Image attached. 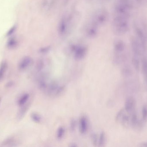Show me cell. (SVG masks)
Instances as JSON below:
<instances>
[{
	"label": "cell",
	"instance_id": "9",
	"mask_svg": "<svg viewBox=\"0 0 147 147\" xmlns=\"http://www.w3.org/2000/svg\"><path fill=\"white\" fill-rule=\"evenodd\" d=\"M64 89V86L63 85L60 86L56 82H52L48 85L46 89L47 90V94L49 96L57 97L61 95Z\"/></svg>",
	"mask_w": 147,
	"mask_h": 147
},
{
	"label": "cell",
	"instance_id": "33",
	"mask_svg": "<svg viewBox=\"0 0 147 147\" xmlns=\"http://www.w3.org/2000/svg\"><path fill=\"white\" fill-rule=\"evenodd\" d=\"M1 98H0V102H1Z\"/></svg>",
	"mask_w": 147,
	"mask_h": 147
},
{
	"label": "cell",
	"instance_id": "32",
	"mask_svg": "<svg viewBox=\"0 0 147 147\" xmlns=\"http://www.w3.org/2000/svg\"><path fill=\"white\" fill-rule=\"evenodd\" d=\"M100 1H109V0H100Z\"/></svg>",
	"mask_w": 147,
	"mask_h": 147
},
{
	"label": "cell",
	"instance_id": "20",
	"mask_svg": "<svg viewBox=\"0 0 147 147\" xmlns=\"http://www.w3.org/2000/svg\"><path fill=\"white\" fill-rule=\"evenodd\" d=\"M30 117L32 121L36 123H40L42 121L41 116L37 112H32L30 114Z\"/></svg>",
	"mask_w": 147,
	"mask_h": 147
},
{
	"label": "cell",
	"instance_id": "23",
	"mask_svg": "<svg viewBox=\"0 0 147 147\" xmlns=\"http://www.w3.org/2000/svg\"><path fill=\"white\" fill-rule=\"evenodd\" d=\"M65 129L64 127H60L58 129L57 132V138L58 140H60L63 139L65 134Z\"/></svg>",
	"mask_w": 147,
	"mask_h": 147
},
{
	"label": "cell",
	"instance_id": "14",
	"mask_svg": "<svg viewBox=\"0 0 147 147\" xmlns=\"http://www.w3.org/2000/svg\"><path fill=\"white\" fill-rule=\"evenodd\" d=\"M19 142L14 137H9L4 140L1 143V147H13L19 146Z\"/></svg>",
	"mask_w": 147,
	"mask_h": 147
},
{
	"label": "cell",
	"instance_id": "26",
	"mask_svg": "<svg viewBox=\"0 0 147 147\" xmlns=\"http://www.w3.org/2000/svg\"><path fill=\"white\" fill-rule=\"evenodd\" d=\"M92 142L95 146H98V136L96 133H93L91 135Z\"/></svg>",
	"mask_w": 147,
	"mask_h": 147
},
{
	"label": "cell",
	"instance_id": "19",
	"mask_svg": "<svg viewBox=\"0 0 147 147\" xmlns=\"http://www.w3.org/2000/svg\"><path fill=\"white\" fill-rule=\"evenodd\" d=\"M8 67L7 62L3 61L0 64V81H1L5 75Z\"/></svg>",
	"mask_w": 147,
	"mask_h": 147
},
{
	"label": "cell",
	"instance_id": "5",
	"mask_svg": "<svg viewBox=\"0 0 147 147\" xmlns=\"http://www.w3.org/2000/svg\"><path fill=\"white\" fill-rule=\"evenodd\" d=\"M71 18L69 16H65L61 19L58 26V32L59 35L65 36L69 31Z\"/></svg>",
	"mask_w": 147,
	"mask_h": 147
},
{
	"label": "cell",
	"instance_id": "17",
	"mask_svg": "<svg viewBox=\"0 0 147 147\" xmlns=\"http://www.w3.org/2000/svg\"><path fill=\"white\" fill-rule=\"evenodd\" d=\"M142 69L144 79L147 85V58L143 57L142 60Z\"/></svg>",
	"mask_w": 147,
	"mask_h": 147
},
{
	"label": "cell",
	"instance_id": "24",
	"mask_svg": "<svg viewBox=\"0 0 147 147\" xmlns=\"http://www.w3.org/2000/svg\"><path fill=\"white\" fill-rule=\"evenodd\" d=\"M142 116L143 122H147V104H145L143 106L142 110Z\"/></svg>",
	"mask_w": 147,
	"mask_h": 147
},
{
	"label": "cell",
	"instance_id": "10",
	"mask_svg": "<svg viewBox=\"0 0 147 147\" xmlns=\"http://www.w3.org/2000/svg\"><path fill=\"white\" fill-rule=\"evenodd\" d=\"M99 29V27L90 21L86 26L85 33L88 38H95L98 35Z\"/></svg>",
	"mask_w": 147,
	"mask_h": 147
},
{
	"label": "cell",
	"instance_id": "29",
	"mask_svg": "<svg viewBox=\"0 0 147 147\" xmlns=\"http://www.w3.org/2000/svg\"><path fill=\"white\" fill-rule=\"evenodd\" d=\"M15 26H13V27H12V28H11V29L8 31V32L7 33V35H10L12 34L13 33L14 31H15Z\"/></svg>",
	"mask_w": 147,
	"mask_h": 147
},
{
	"label": "cell",
	"instance_id": "11",
	"mask_svg": "<svg viewBox=\"0 0 147 147\" xmlns=\"http://www.w3.org/2000/svg\"><path fill=\"white\" fill-rule=\"evenodd\" d=\"M127 113L131 115L136 112V103L134 98H128L125 102L124 108Z\"/></svg>",
	"mask_w": 147,
	"mask_h": 147
},
{
	"label": "cell",
	"instance_id": "4",
	"mask_svg": "<svg viewBox=\"0 0 147 147\" xmlns=\"http://www.w3.org/2000/svg\"><path fill=\"white\" fill-rule=\"evenodd\" d=\"M109 18L108 11L105 9H99L94 12L90 21L100 28L106 24Z\"/></svg>",
	"mask_w": 147,
	"mask_h": 147
},
{
	"label": "cell",
	"instance_id": "30",
	"mask_svg": "<svg viewBox=\"0 0 147 147\" xmlns=\"http://www.w3.org/2000/svg\"><path fill=\"white\" fill-rule=\"evenodd\" d=\"M140 146L142 147H147V142L142 143L141 145H140Z\"/></svg>",
	"mask_w": 147,
	"mask_h": 147
},
{
	"label": "cell",
	"instance_id": "25",
	"mask_svg": "<svg viewBox=\"0 0 147 147\" xmlns=\"http://www.w3.org/2000/svg\"><path fill=\"white\" fill-rule=\"evenodd\" d=\"M45 67V63L43 60H39L36 65V70L38 72L42 71Z\"/></svg>",
	"mask_w": 147,
	"mask_h": 147
},
{
	"label": "cell",
	"instance_id": "2",
	"mask_svg": "<svg viewBox=\"0 0 147 147\" xmlns=\"http://www.w3.org/2000/svg\"><path fill=\"white\" fill-rule=\"evenodd\" d=\"M135 37L147 48V20L139 19L134 22L133 24Z\"/></svg>",
	"mask_w": 147,
	"mask_h": 147
},
{
	"label": "cell",
	"instance_id": "1",
	"mask_svg": "<svg viewBox=\"0 0 147 147\" xmlns=\"http://www.w3.org/2000/svg\"><path fill=\"white\" fill-rule=\"evenodd\" d=\"M130 17L113 15L112 28L113 33L117 35H125L129 29Z\"/></svg>",
	"mask_w": 147,
	"mask_h": 147
},
{
	"label": "cell",
	"instance_id": "22",
	"mask_svg": "<svg viewBox=\"0 0 147 147\" xmlns=\"http://www.w3.org/2000/svg\"><path fill=\"white\" fill-rule=\"evenodd\" d=\"M106 142V135L104 132L100 133L98 136V146L99 147L104 146Z\"/></svg>",
	"mask_w": 147,
	"mask_h": 147
},
{
	"label": "cell",
	"instance_id": "28",
	"mask_svg": "<svg viewBox=\"0 0 147 147\" xmlns=\"http://www.w3.org/2000/svg\"><path fill=\"white\" fill-rule=\"evenodd\" d=\"M51 48L50 46L45 47H42V48H40V52L42 54L47 53L49 52V51L51 49Z\"/></svg>",
	"mask_w": 147,
	"mask_h": 147
},
{
	"label": "cell",
	"instance_id": "31",
	"mask_svg": "<svg viewBox=\"0 0 147 147\" xmlns=\"http://www.w3.org/2000/svg\"><path fill=\"white\" fill-rule=\"evenodd\" d=\"M135 1H136L138 3L140 4V3H142L145 0H135Z\"/></svg>",
	"mask_w": 147,
	"mask_h": 147
},
{
	"label": "cell",
	"instance_id": "13",
	"mask_svg": "<svg viewBox=\"0 0 147 147\" xmlns=\"http://www.w3.org/2000/svg\"><path fill=\"white\" fill-rule=\"evenodd\" d=\"M31 102L28 101L26 104L20 107V109L16 115V119L17 121H21L24 118L31 106Z\"/></svg>",
	"mask_w": 147,
	"mask_h": 147
},
{
	"label": "cell",
	"instance_id": "6",
	"mask_svg": "<svg viewBox=\"0 0 147 147\" xmlns=\"http://www.w3.org/2000/svg\"><path fill=\"white\" fill-rule=\"evenodd\" d=\"M113 48L115 53V59L121 60L123 58V53L126 49L125 42L122 40H116L113 44Z\"/></svg>",
	"mask_w": 147,
	"mask_h": 147
},
{
	"label": "cell",
	"instance_id": "27",
	"mask_svg": "<svg viewBox=\"0 0 147 147\" xmlns=\"http://www.w3.org/2000/svg\"><path fill=\"white\" fill-rule=\"evenodd\" d=\"M77 126V121L75 119H73L71 120L70 123V129L71 131H74L76 128Z\"/></svg>",
	"mask_w": 147,
	"mask_h": 147
},
{
	"label": "cell",
	"instance_id": "12",
	"mask_svg": "<svg viewBox=\"0 0 147 147\" xmlns=\"http://www.w3.org/2000/svg\"><path fill=\"white\" fill-rule=\"evenodd\" d=\"M33 64V60L30 56H26L19 62L18 64V70L20 71L23 72L26 70Z\"/></svg>",
	"mask_w": 147,
	"mask_h": 147
},
{
	"label": "cell",
	"instance_id": "21",
	"mask_svg": "<svg viewBox=\"0 0 147 147\" xmlns=\"http://www.w3.org/2000/svg\"><path fill=\"white\" fill-rule=\"evenodd\" d=\"M17 45V41L16 39L14 37L10 38L7 41V46L9 49H14Z\"/></svg>",
	"mask_w": 147,
	"mask_h": 147
},
{
	"label": "cell",
	"instance_id": "7",
	"mask_svg": "<svg viewBox=\"0 0 147 147\" xmlns=\"http://www.w3.org/2000/svg\"><path fill=\"white\" fill-rule=\"evenodd\" d=\"M74 58L77 60H81L84 59L87 53V47L84 45H73L71 47Z\"/></svg>",
	"mask_w": 147,
	"mask_h": 147
},
{
	"label": "cell",
	"instance_id": "3",
	"mask_svg": "<svg viewBox=\"0 0 147 147\" xmlns=\"http://www.w3.org/2000/svg\"><path fill=\"white\" fill-rule=\"evenodd\" d=\"M132 9L131 0H116L114 5L113 15L130 17Z\"/></svg>",
	"mask_w": 147,
	"mask_h": 147
},
{
	"label": "cell",
	"instance_id": "16",
	"mask_svg": "<svg viewBox=\"0 0 147 147\" xmlns=\"http://www.w3.org/2000/svg\"><path fill=\"white\" fill-rule=\"evenodd\" d=\"M38 86L41 90H45L47 88V77L44 74H42L38 79Z\"/></svg>",
	"mask_w": 147,
	"mask_h": 147
},
{
	"label": "cell",
	"instance_id": "15",
	"mask_svg": "<svg viewBox=\"0 0 147 147\" xmlns=\"http://www.w3.org/2000/svg\"><path fill=\"white\" fill-rule=\"evenodd\" d=\"M79 131L80 133L84 134L87 132L88 128V122L85 116H82L79 121Z\"/></svg>",
	"mask_w": 147,
	"mask_h": 147
},
{
	"label": "cell",
	"instance_id": "8",
	"mask_svg": "<svg viewBox=\"0 0 147 147\" xmlns=\"http://www.w3.org/2000/svg\"><path fill=\"white\" fill-rule=\"evenodd\" d=\"M116 120L123 127H130V115L124 108L120 110L116 116Z\"/></svg>",
	"mask_w": 147,
	"mask_h": 147
},
{
	"label": "cell",
	"instance_id": "18",
	"mask_svg": "<svg viewBox=\"0 0 147 147\" xmlns=\"http://www.w3.org/2000/svg\"><path fill=\"white\" fill-rule=\"evenodd\" d=\"M29 98H30V95L28 93H25V94H23L18 99V102H17V104H18V106L19 107H20V106L26 104L29 101Z\"/></svg>",
	"mask_w": 147,
	"mask_h": 147
}]
</instances>
